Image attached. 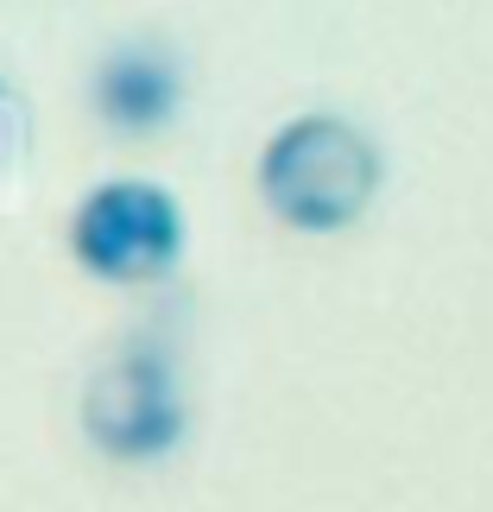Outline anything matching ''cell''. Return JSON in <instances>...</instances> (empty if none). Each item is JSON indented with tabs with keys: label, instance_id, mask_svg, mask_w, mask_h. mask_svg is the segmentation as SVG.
<instances>
[{
	"label": "cell",
	"instance_id": "3957f363",
	"mask_svg": "<svg viewBox=\"0 0 493 512\" xmlns=\"http://www.w3.org/2000/svg\"><path fill=\"white\" fill-rule=\"evenodd\" d=\"M70 260L95 285H165L184 260V203L152 177H108L70 209Z\"/></svg>",
	"mask_w": 493,
	"mask_h": 512
},
{
	"label": "cell",
	"instance_id": "6da1fadb",
	"mask_svg": "<svg viewBox=\"0 0 493 512\" xmlns=\"http://www.w3.org/2000/svg\"><path fill=\"white\" fill-rule=\"evenodd\" d=\"M260 203L291 234H348L386 184L380 140L348 114H291L253 165Z\"/></svg>",
	"mask_w": 493,
	"mask_h": 512
},
{
	"label": "cell",
	"instance_id": "277c9868",
	"mask_svg": "<svg viewBox=\"0 0 493 512\" xmlns=\"http://www.w3.org/2000/svg\"><path fill=\"white\" fill-rule=\"evenodd\" d=\"M89 102L95 121L121 140H152L177 121L184 108V64H177V45L159 32H133L121 45H108L95 57L89 76Z\"/></svg>",
	"mask_w": 493,
	"mask_h": 512
},
{
	"label": "cell",
	"instance_id": "5b68a950",
	"mask_svg": "<svg viewBox=\"0 0 493 512\" xmlns=\"http://www.w3.org/2000/svg\"><path fill=\"white\" fill-rule=\"evenodd\" d=\"M32 159V102L0 76V190L13 184Z\"/></svg>",
	"mask_w": 493,
	"mask_h": 512
},
{
	"label": "cell",
	"instance_id": "7a4b0ae2",
	"mask_svg": "<svg viewBox=\"0 0 493 512\" xmlns=\"http://www.w3.org/2000/svg\"><path fill=\"white\" fill-rule=\"evenodd\" d=\"M76 418H83V437L95 456L121 468H152L184 449L190 399H184V373H177V348L165 336V323H140L114 342V354L89 373Z\"/></svg>",
	"mask_w": 493,
	"mask_h": 512
}]
</instances>
